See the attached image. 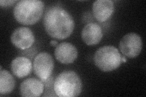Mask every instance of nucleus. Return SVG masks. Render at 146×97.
Here are the masks:
<instances>
[{"instance_id": "1", "label": "nucleus", "mask_w": 146, "mask_h": 97, "mask_svg": "<svg viewBox=\"0 0 146 97\" xmlns=\"http://www.w3.org/2000/svg\"><path fill=\"white\" fill-rule=\"evenodd\" d=\"M44 29L53 38L63 40L74 30L75 23L72 16L62 7H51L47 9L43 20Z\"/></svg>"}, {"instance_id": "2", "label": "nucleus", "mask_w": 146, "mask_h": 97, "mask_svg": "<svg viewBox=\"0 0 146 97\" xmlns=\"http://www.w3.org/2000/svg\"><path fill=\"white\" fill-rule=\"evenodd\" d=\"M44 3L40 0H21L13 9L15 19L21 24L33 25L42 17Z\"/></svg>"}, {"instance_id": "3", "label": "nucleus", "mask_w": 146, "mask_h": 97, "mask_svg": "<svg viewBox=\"0 0 146 97\" xmlns=\"http://www.w3.org/2000/svg\"><path fill=\"white\" fill-rule=\"evenodd\" d=\"M82 89L80 77L72 71H66L59 74L54 82V90L60 97H76L79 96Z\"/></svg>"}, {"instance_id": "4", "label": "nucleus", "mask_w": 146, "mask_h": 97, "mask_svg": "<svg viewBox=\"0 0 146 97\" xmlns=\"http://www.w3.org/2000/svg\"><path fill=\"white\" fill-rule=\"evenodd\" d=\"M95 65L103 72H111L118 69L121 64V56L118 49L112 46L100 48L94 53Z\"/></svg>"}, {"instance_id": "5", "label": "nucleus", "mask_w": 146, "mask_h": 97, "mask_svg": "<svg viewBox=\"0 0 146 97\" xmlns=\"http://www.w3.org/2000/svg\"><path fill=\"white\" fill-rule=\"evenodd\" d=\"M54 67L53 58L48 52H40L34 59L33 63L34 73L43 82H46L49 79L53 72Z\"/></svg>"}, {"instance_id": "6", "label": "nucleus", "mask_w": 146, "mask_h": 97, "mask_svg": "<svg viewBox=\"0 0 146 97\" xmlns=\"http://www.w3.org/2000/svg\"><path fill=\"white\" fill-rule=\"evenodd\" d=\"M119 48L124 56L134 58L138 57L142 50L143 41L138 34L129 33L122 38Z\"/></svg>"}, {"instance_id": "7", "label": "nucleus", "mask_w": 146, "mask_h": 97, "mask_svg": "<svg viewBox=\"0 0 146 97\" xmlns=\"http://www.w3.org/2000/svg\"><path fill=\"white\" fill-rule=\"evenodd\" d=\"M11 42L16 48L25 50L31 48L35 42V36L32 30L25 27H18L11 35Z\"/></svg>"}, {"instance_id": "8", "label": "nucleus", "mask_w": 146, "mask_h": 97, "mask_svg": "<svg viewBox=\"0 0 146 97\" xmlns=\"http://www.w3.org/2000/svg\"><path fill=\"white\" fill-rule=\"evenodd\" d=\"M54 54L58 61L63 64H69L76 59L78 56V51L74 45L63 42L56 46Z\"/></svg>"}, {"instance_id": "9", "label": "nucleus", "mask_w": 146, "mask_h": 97, "mask_svg": "<svg viewBox=\"0 0 146 97\" xmlns=\"http://www.w3.org/2000/svg\"><path fill=\"white\" fill-rule=\"evenodd\" d=\"M81 36L82 40L86 45H97L102 39V29L97 23L88 22L82 29Z\"/></svg>"}, {"instance_id": "10", "label": "nucleus", "mask_w": 146, "mask_h": 97, "mask_svg": "<svg viewBox=\"0 0 146 97\" xmlns=\"http://www.w3.org/2000/svg\"><path fill=\"white\" fill-rule=\"evenodd\" d=\"M115 11L114 3L111 0H96L93 4V13L99 22L108 20Z\"/></svg>"}, {"instance_id": "11", "label": "nucleus", "mask_w": 146, "mask_h": 97, "mask_svg": "<svg viewBox=\"0 0 146 97\" xmlns=\"http://www.w3.org/2000/svg\"><path fill=\"white\" fill-rule=\"evenodd\" d=\"M44 90L43 81L34 78H27L21 82L20 94L25 97H37L42 95Z\"/></svg>"}, {"instance_id": "12", "label": "nucleus", "mask_w": 146, "mask_h": 97, "mask_svg": "<svg viewBox=\"0 0 146 97\" xmlns=\"http://www.w3.org/2000/svg\"><path fill=\"white\" fill-rule=\"evenodd\" d=\"M11 68L13 75L19 78H23L31 74L33 64L29 58L19 57L12 60Z\"/></svg>"}, {"instance_id": "13", "label": "nucleus", "mask_w": 146, "mask_h": 97, "mask_svg": "<svg viewBox=\"0 0 146 97\" xmlns=\"http://www.w3.org/2000/svg\"><path fill=\"white\" fill-rule=\"evenodd\" d=\"M15 81L11 73L6 70L0 72V94L7 95L14 89Z\"/></svg>"}, {"instance_id": "14", "label": "nucleus", "mask_w": 146, "mask_h": 97, "mask_svg": "<svg viewBox=\"0 0 146 97\" xmlns=\"http://www.w3.org/2000/svg\"><path fill=\"white\" fill-rule=\"evenodd\" d=\"M16 3H18L16 0H5V1L4 0H1L0 1V6L2 7H6L11 6Z\"/></svg>"}, {"instance_id": "15", "label": "nucleus", "mask_w": 146, "mask_h": 97, "mask_svg": "<svg viewBox=\"0 0 146 97\" xmlns=\"http://www.w3.org/2000/svg\"><path fill=\"white\" fill-rule=\"evenodd\" d=\"M50 44H51L52 46H57L58 44L57 41L55 40H51V42H50Z\"/></svg>"}, {"instance_id": "16", "label": "nucleus", "mask_w": 146, "mask_h": 97, "mask_svg": "<svg viewBox=\"0 0 146 97\" xmlns=\"http://www.w3.org/2000/svg\"><path fill=\"white\" fill-rule=\"evenodd\" d=\"M121 61H122V62H124V63L127 62V59H126L125 57L124 56V55H123L122 57H121Z\"/></svg>"}]
</instances>
